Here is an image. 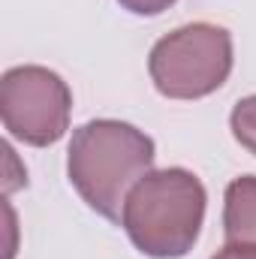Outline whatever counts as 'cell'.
Instances as JSON below:
<instances>
[{
  "mask_svg": "<svg viewBox=\"0 0 256 259\" xmlns=\"http://www.w3.org/2000/svg\"><path fill=\"white\" fill-rule=\"evenodd\" d=\"M66 154L69 184L106 220H121L130 190L148 172H154L151 136L112 118L78 127Z\"/></svg>",
  "mask_w": 256,
  "mask_h": 259,
  "instance_id": "obj_1",
  "label": "cell"
},
{
  "mask_svg": "<svg viewBox=\"0 0 256 259\" xmlns=\"http://www.w3.org/2000/svg\"><path fill=\"white\" fill-rule=\"evenodd\" d=\"M205 202V187L193 172L157 169L130 190L121 223L145 256L181 259L199 238Z\"/></svg>",
  "mask_w": 256,
  "mask_h": 259,
  "instance_id": "obj_2",
  "label": "cell"
},
{
  "mask_svg": "<svg viewBox=\"0 0 256 259\" xmlns=\"http://www.w3.org/2000/svg\"><path fill=\"white\" fill-rule=\"evenodd\" d=\"M154 88L169 100H202L232 72V36L226 27L196 21L157 39L148 58Z\"/></svg>",
  "mask_w": 256,
  "mask_h": 259,
  "instance_id": "obj_3",
  "label": "cell"
},
{
  "mask_svg": "<svg viewBox=\"0 0 256 259\" xmlns=\"http://www.w3.org/2000/svg\"><path fill=\"white\" fill-rule=\"evenodd\" d=\"M72 112L66 81L46 66H12L0 78V118L9 136L46 148L64 139Z\"/></svg>",
  "mask_w": 256,
  "mask_h": 259,
  "instance_id": "obj_4",
  "label": "cell"
},
{
  "mask_svg": "<svg viewBox=\"0 0 256 259\" xmlns=\"http://www.w3.org/2000/svg\"><path fill=\"white\" fill-rule=\"evenodd\" d=\"M223 232L232 244H256V175L235 178L226 187Z\"/></svg>",
  "mask_w": 256,
  "mask_h": 259,
  "instance_id": "obj_5",
  "label": "cell"
},
{
  "mask_svg": "<svg viewBox=\"0 0 256 259\" xmlns=\"http://www.w3.org/2000/svg\"><path fill=\"white\" fill-rule=\"evenodd\" d=\"M229 127H232V136L238 139V145L256 157V94L235 103V109L229 115Z\"/></svg>",
  "mask_w": 256,
  "mask_h": 259,
  "instance_id": "obj_6",
  "label": "cell"
},
{
  "mask_svg": "<svg viewBox=\"0 0 256 259\" xmlns=\"http://www.w3.org/2000/svg\"><path fill=\"white\" fill-rule=\"evenodd\" d=\"M127 12L133 15H160L163 9H169L175 0H118Z\"/></svg>",
  "mask_w": 256,
  "mask_h": 259,
  "instance_id": "obj_7",
  "label": "cell"
},
{
  "mask_svg": "<svg viewBox=\"0 0 256 259\" xmlns=\"http://www.w3.org/2000/svg\"><path fill=\"white\" fill-rule=\"evenodd\" d=\"M211 259H256V244H226L223 250H217Z\"/></svg>",
  "mask_w": 256,
  "mask_h": 259,
  "instance_id": "obj_8",
  "label": "cell"
}]
</instances>
